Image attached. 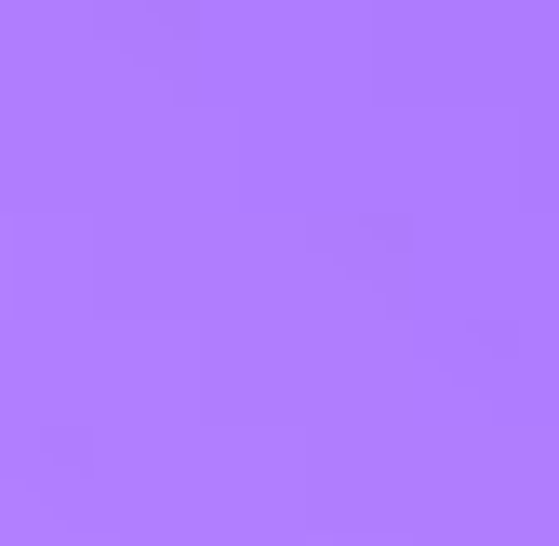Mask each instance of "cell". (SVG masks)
Masks as SVG:
<instances>
[]
</instances>
